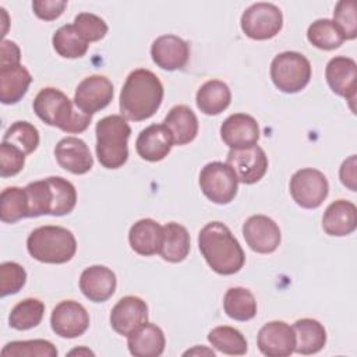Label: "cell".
<instances>
[{"instance_id":"obj_38","label":"cell","mask_w":357,"mask_h":357,"mask_svg":"<svg viewBox=\"0 0 357 357\" xmlns=\"http://www.w3.org/2000/svg\"><path fill=\"white\" fill-rule=\"evenodd\" d=\"M39 131L29 121L13 123L3 135V142L11 144L25 155L32 153L39 145Z\"/></svg>"},{"instance_id":"obj_9","label":"cell","mask_w":357,"mask_h":357,"mask_svg":"<svg viewBox=\"0 0 357 357\" xmlns=\"http://www.w3.org/2000/svg\"><path fill=\"white\" fill-rule=\"evenodd\" d=\"M243 32L255 40H266L276 36L283 26V15L272 3H254L241 15Z\"/></svg>"},{"instance_id":"obj_3","label":"cell","mask_w":357,"mask_h":357,"mask_svg":"<svg viewBox=\"0 0 357 357\" xmlns=\"http://www.w3.org/2000/svg\"><path fill=\"white\" fill-rule=\"evenodd\" d=\"M25 192L29 218L42 215L63 216L70 213L77 204V190L74 184L60 176L32 181L25 187Z\"/></svg>"},{"instance_id":"obj_7","label":"cell","mask_w":357,"mask_h":357,"mask_svg":"<svg viewBox=\"0 0 357 357\" xmlns=\"http://www.w3.org/2000/svg\"><path fill=\"white\" fill-rule=\"evenodd\" d=\"M271 78L284 93L300 92L311 79V63L298 52H282L271 63Z\"/></svg>"},{"instance_id":"obj_4","label":"cell","mask_w":357,"mask_h":357,"mask_svg":"<svg viewBox=\"0 0 357 357\" xmlns=\"http://www.w3.org/2000/svg\"><path fill=\"white\" fill-rule=\"evenodd\" d=\"M32 106L35 114L43 123L70 134L85 131L92 120V116L82 113L74 100L53 86L42 88L35 96Z\"/></svg>"},{"instance_id":"obj_23","label":"cell","mask_w":357,"mask_h":357,"mask_svg":"<svg viewBox=\"0 0 357 357\" xmlns=\"http://www.w3.org/2000/svg\"><path fill=\"white\" fill-rule=\"evenodd\" d=\"M357 227V206L346 199H336L328 205L322 218V229L326 234L343 237Z\"/></svg>"},{"instance_id":"obj_37","label":"cell","mask_w":357,"mask_h":357,"mask_svg":"<svg viewBox=\"0 0 357 357\" xmlns=\"http://www.w3.org/2000/svg\"><path fill=\"white\" fill-rule=\"evenodd\" d=\"M56 346L45 339L14 340L1 349L3 357H56Z\"/></svg>"},{"instance_id":"obj_25","label":"cell","mask_w":357,"mask_h":357,"mask_svg":"<svg viewBox=\"0 0 357 357\" xmlns=\"http://www.w3.org/2000/svg\"><path fill=\"white\" fill-rule=\"evenodd\" d=\"M163 126L169 130L173 145H185L195 139L198 134V119L195 113L185 105L173 106L163 120Z\"/></svg>"},{"instance_id":"obj_17","label":"cell","mask_w":357,"mask_h":357,"mask_svg":"<svg viewBox=\"0 0 357 357\" xmlns=\"http://www.w3.org/2000/svg\"><path fill=\"white\" fill-rule=\"evenodd\" d=\"M220 138L230 149L248 148L257 145L259 139V126L252 116L234 113L222 123Z\"/></svg>"},{"instance_id":"obj_47","label":"cell","mask_w":357,"mask_h":357,"mask_svg":"<svg viewBox=\"0 0 357 357\" xmlns=\"http://www.w3.org/2000/svg\"><path fill=\"white\" fill-rule=\"evenodd\" d=\"M81 354V353H85V354H93L91 350H88V349H75V350H71L68 354L70 356H73V354Z\"/></svg>"},{"instance_id":"obj_11","label":"cell","mask_w":357,"mask_h":357,"mask_svg":"<svg viewBox=\"0 0 357 357\" xmlns=\"http://www.w3.org/2000/svg\"><path fill=\"white\" fill-rule=\"evenodd\" d=\"M226 163L233 169L238 183L254 184L259 181L268 170V156L258 145L230 149Z\"/></svg>"},{"instance_id":"obj_1","label":"cell","mask_w":357,"mask_h":357,"mask_svg":"<svg viewBox=\"0 0 357 357\" xmlns=\"http://www.w3.org/2000/svg\"><path fill=\"white\" fill-rule=\"evenodd\" d=\"M163 100V85L146 68L131 71L120 92V112L126 120L142 121L152 117Z\"/></svg>"},{"instance_id":"obj_29","label":"cell","mask_w":357,"mask_h":357,"mask_svg":"<svg viewBox=\"0 0 357 357\" xmlns=\"http://www.w3.org/2000/svg\"><path fill=\"white\" fill-rule=\"evenodd\" d=\"M32 82L31 73L25 66L0 68V100L4 105L18 103Z\"/></svg>"},{"instance_id":"obj_5","label":"cell","mask_w":357,"mask_h":357,"mask_svg":"<svg viewBox=\"0 0 357 357\" xmlns=\"http://www.w3.org/2000/svg\"><path fill=\"white\" fill-rule=\"evenodd\" d=\"M96 156L106 169H119L128 159L131 127L123 116L112 114L100 119L95 127Z\"/></svg>"},{"instance_id":"obj_46","label":"cell","mask_w":357,"mask_h":357,"mask_svg":"<svg viewBox=\"0 0 357 357\" xmlns=\"http://www.w3.org/2000/svg\"><path fill=\"white\" fill-rule=\"evenodd\" d=\"M188 354H206V356H215V351L213 350H209V349H205V347H194L191 350H187L184 353V356H188Z\"/></svg>"},{"instance_id":"obj_27","label":"cell","mask_w":357,"mask_h":357,"mask_svg":"<svg viewBox=\"0 0 357 357\" xmlns=\"http://www.w3.org/2000/svg\"><path fill=\"white\" fill-rule=\"evenodd\" d=\"M296 337L294 351L298 354H315L326 343V331L324 325L312 318H301L291 326Z\"/></svg>"},{"instance_id":"obj_35","label":"cell","mask_w":357,"mask_h":357,"mask_svg":"<svg viewBox=\"0 0 357 357\" xmlns=\"http://www.w3.org/2000/svg\"><path fill=\"white\" fill-rule=\"evenodd\" d=\"M28 218V198L25 188L7 187L0 195V219L4 223H15Z\"/></svg>"},{"instance_id":"obj_13","label":"cell","mask_w":357,"mask_h":357,"mask_svg":"<svg viewBox=\"0 0 357 357\" xmlns=\"http://www.w3.org/2000/svg\"><path fill=\"white\" fill-rule=\"evenodd\" d=\"M247 245L258 254H271L278 250L282 234L278 223L266 215H252L243 225Z\"/></svg>"},{"instance_id":"obj_26","label":"cell","mask_w":357,"mask_h":357,"mask_svg":"<svg viewBox=\"0 0 357 357\" xmlns=\"http://www.w3.org/2000/svg\"><path fill=\"white\" fill-rule=\"evenodd\" d=\"M162 226L149 218L137 220L130 231H128V241L131 248L144 257H151L159 254L160 243H162Z\"/></svg>"},{"instance_id":"obj_42","label":"cell","mask_w":357,"mask_h":357,"mask_svg":"<svg viewBox=\"0 0 357 357\" xmlns=\"http://www.w3.org/2000/svg\"><path fill=\"white\" fill-rule=\"evenodd\" d=\"M25 165V153L11 144L1 142L0 145V174L11 177L18 174Z\"/></svg>"},{"instance_id":"obj_18","label":"cell","mask_w":357,"mask_h":357,"mask_svg":"<svg viewBox=\"0 0 357 357\" xmlns=\"http://www.w3.org/2000/svg\"><path fill=\"white\" fill-rule=\"evenodd\" d=\"M148 321V305L137 296L120 298L110 311V325L114 332L128 336L132 331Z\"/></svg>"},{"instance_id":"obj_40","label":"cell","mask_w":357,"mask_h":357,"mask_svg":"<svg viewBox=\"0 0 357 357\" xmlns=\"http://www.w3.org/2000/svg\"><path fill=\"white\" fill-rule=\"evenodd\" d=\"M73 25L88 43L100 40L102 38H105L109 29L107 24L100 17L92 13H79L78 15H75Z\"/></svg>"},{"instance_id":"obj_36","label":"cell","mask_w":357,"mask_h":357,"mask_svg":"<svg viewBox=\"0 0 357 357\" xmlns=\"http://www.w3.org/2000/svg\"><path fill=\"white\" fill-rule=\"evenodd\" d=\"M307 39L312 46L321 50L337 49L344 42L340 31L329 18L314 21L307 29Z\"/></svg>"},{"instance_id":"obj_34","label":"cell","mask_w":357,"mask_h":357,"mask_svg":"<svg viewBox=\"0 0 357 357\" xmlns=\"http://www.w3.org/2000/svg\"><path fill=\"white\" fill-rule=\"evenodd\" d=\"M54 50L64 59H78L82 57L89 43L77 32L73 24H67L60 26L52 39Z\"/></svg>"},{"instance_id":"obj_31","label":"cell","mask_w":357,"mask_h":357,"mask_svg":"<svg viewBox=\"0 0 357 357\" xmlns=\"http://www.w3.org/2000/svg\"><path fill=\"white\" fill-rule=\"evenodd\" d=\"M223 308L234 321H250L257 315V300L245 287H230L223 297Z\"/></svg>"},{"instance_id":"obj_32","label":"cell","mask_w":357,"mask_h":357,"mask_svg":"<svg viewBox=\"0 0 357 357\" xmlns=\"http://www.w3.org/2000/svg\"><path fill=\"white\" fill-rule=\"evenodd\" d=\"M45 314V304L38 298H24L17 303L8 315V325L17 331H28L38 326Z\"/></svg>"},{"instance_id":"obj_19","label":"cell","mask_w":357,"mask_h":357,"mask_svg":"<svg viewBox=\"0 0 357 357\" xmlns=\"http://www.w3.org/2000/svg\"><path fill=\"white\" fill-rule=\"evenodd\" d=\"M151 57L163 70H181L190 59V46L180 36L170 33L162 35L152 42Z\"/></svg>"},{"instance_id":"obj_8","label":"cell","mask_w":357,"mask_h":357,"mask_svg":"<svg viewBox=\"0 0 357 357\" xmlns=\"http://www.w3.org/2000/svg\"><path fill=\"white\" fill-rule=\"evenodd\" d=\"M199 187L202 194L213 204H230L237 195L238 180L233 169L226 162H209L199 173Z\"/></svg>"},{"instance_id":"obj_24","label":"cell","mask_w":357,"mask_h":357,"mask_svg":"<svg viewBox=\"0 0 357 357\" xmlns=\"http://www.w3.org/2000/svg\"><path fill=\"white\" fill-rule=\"evenodd\" d=\"M127 346L135 357H159L166 346L165 333L158 325L146 321L127 336Z\"/></svg>"},{"instance_id":"obj_12","label":"cell","mask_w":357,"mask_h":357,"mask_svg":"<svg viewBox=\"0 0 357 357\" xmlns=\"http://www.w3.org/2000/svg\"><path fill=\"white\" fill-rule=\"evenodd\" d=\"M113 84L105 75H89L75 88L74 103L85 114H95L113 99Z\"/></svg>"},{"instance_id":"obj_10","label":"cell","mask_w":357,"mask_h":357,"mask_svg":"<svg viewBox=\"0 0 357 357\" xmlns=\"http://www.w3.org/2000/svg\"><path fill=\"white\" fill-rule=\"evenodd\" d=\"M290 195L293 201L305 209L321 206L329 192V184L325 174L312 167L297 170L290 178Z\"/></svg>"},{"instance_id":"obj_15","label":"cell","mask_w":357,"mask_h":357,"mask_svg":"<svg viewBox=\"0 0 357 357\" xmlns=\"http://www.w3.org/2000/svg\"><path fill=\"white\" fill-rule=\"evenodd\" d=\"M325 78L329 88L339 96H343L354 112L357 89V64L346 56L332 57L325 68Z\"/></svg>"},{"instance_id":"obj_16","label":"cell","mask_w":357,"mask_h":357,"mask_svg":"<svg viewBox=\"0 0 357 357\" xmlns=\"http://www.w3.org/2000/svg\"><path fill=\"white\" fill-rule=\"evenodd\" d=\"M257 346L264 356L287 357L294 353L296 346L293 328L283 321H271L259 329Z\"/></svg>"},{"instance_id":"obj_20","label":"cell","mask_w":357,"mask_h":357,"mask_svg":"<svg viewBox=\"0 0 357 357\" xmlns=\"http://www.w3.org/2000/svg\"><path fill=\"white\" fill-rule=\"evenodd\" d=\"M54 156L59 166L73 174H85L93 166L88 145L77 137L61 138L54 148Z\"/></svg>"},{"instance_id":"obj_21","label":"cell","mask_w":357,"mask_h":357,"mask_svg":"<svg viewBox=\"0 0 357 357\" xmlns=\"http://www.w3.org/2000/svg\"><path fill=\"white\" fill-rule=\"evenodd\" d=\"M117 286L114 272L105 265H92L82 271L79 276V289L82 294L93 301L103 303L109 300Z\"/></svg>"},{"instance_id":"obj_22","label":"cell","mask_w":357,"mask_h":357,"mask_svg":"<svg viewBox=\"0 0 357 357\" xmlns=\"http://www.w3.org/2000/svg\"><path fill=\"white\" fill-rule=\"evenodd\" d=\"M173 146L169 130L163 124H151L141 130L135 141L137 153L148 162L165 159Z\"/></svg>"},{"instance_id":"obj_6","label":"cell","mask_w":357,"mask_h":357,"mask_svg":"<svg viewBox=\"0 0 357 357\" xmlns=\"http://www.w3.org/2000/svg\"><path fill=\"white\" fill-rule=\"evenodd\" d=\"M29 255L43 264H66L77 251L74 234L61 226H40L33 229L26 238Z\"/></svg>"},{"instance_id":"obj_14","label":"cell","mask_w":357,"mask_h":357,"mask_svg":"<svg viewBox=\"0 0 357 357\" xmlns=\"http://www.w3.org/2000/svg\"><path fill=\"white\" fill-rule=\"evenodd\" d=\"M50 325L56 335L66 339L81 336L89 326V315L82 304L74 300L60 301L52 311Z\"/></svg>"},{"instance_id":"obj_2","label":"cell","mask_w":357,"mask_h":357,"mask_svg":"<svg viewBox=\"0 0 357 357\" xmlns=\"http://www.w3.org/2000/svg\"><path fill=\"white\" fill-rule=\"evenodd\" d=\"M198 247L209 268L219 275H234L245 262L238 240L222 222H209L199 230Z\"/></svg>"},{"instance_id":"obj_39","label":"cell","mask_w":357,"mask_h":357,"mask_svg":"<svg viewBox=\"0 0 357 357\" xmlns=\"http://www.w3.org/2000/svg\"><path fill=\"white\" fill-rule=\"evenodd\" d=\"M335 25L340 31L344 40H353L357 36V21H356V1L340 0L336 3L333 10Z\"/></svg>"},{"instance_id":"obj_33","label":"cell","mask_w":357,"mask_h":357,"mask_svg":"<svg viewBox=\"0 0 357 357\" xmlns=\"http://www.w3.org/2000/svg\"><path fill=\"white\" fill-rule=\"evenodd\" d=\"M208 342L218 351L229 356H243L248 344L244 335L233 326H216L208 333Z\"/></svg>"},{"instance_id":"obj_44","label":"cell","mask_w":357,"mask_h":357,"mask_svg":"<svg viewBox=\"0 0 357 357\" xmlns=\"http://www.w3.org/2000/svg\"><path fill=\"white\" fill-rule=\"evenodd\" d=\"M21 52L15 42L3 39L1 42V53H0V68L14 67L21 64Z\"/></svg>"},{"instance_id":"obj_28","label":"cell","mask_w":357,"mask_h":357,"mask_svg":"<svg viewBox=\"0 0 357 357\" xmlns=\"http://www.w3.org/2000/svg\"><path fill=\"white\" fill-rule=\"evenodd\" d=\"M162 243L159 255L172 264L181 262L190 252V234L188 230L176 222H169L162 226Z\"/></svg>"},{"instance_id":"obj_45","label":"cell","mask_w":357,"mask_h":357,"mask_svg":"<svg viewBox=\"0 0 357 357\" xmlns=\"http://www.w3.org/2000/svg\"><path fill=\"white\" fill-rule=\"evenodd\" d=\"M356 167H357V159L356 155H351L350 158H347L340 169H339V177L340 181L344 187H347L350 191H356L357 190V174H356Z\"/></svg>"},{"instance_id":"obj_30","label":"cell","mask_w":357,"mask_h":357,"mask_svg":"<svg viewBox=\"0 0 357 357\" xmlns=\"http://www.w3.org/2000/svg\"><path fill=\"white\" fill-rule=\"evenodd\" d=\"M231 100V92L220 79H209L204 82L195 96V102L198 109L208 114V116H216L220 114L223 110H226Z\"/></svg>"},{"instance_id":"obj_41","label":"cell","mask_w":357,"mask_h":357,"mask_svg":"<svg viewBox=\"0 0 357 357\" xmlns=\"http://www.w3.org/2000/svg\"><path fill=\"white\" fill-rule=\"evenodd\" d=\"M26 282L25 269L13 261L0 265V294L1 297L18 293Z\"/></svg>"},{"instance_id":"obj_43","label":"cell","mask_w":357,"mask_h":357,"mask_svg":"<svg viewBox=\"0 0 357 357\" xmlns=\"http://www.w3.org/2000/svg\"><path fill=\"white\" fill-rule=\"evenodd\" d=\"M67 7L66 0H33L32 10L35 15L45 21H53L59 18Z\"/></svg>"}]
</instances>
